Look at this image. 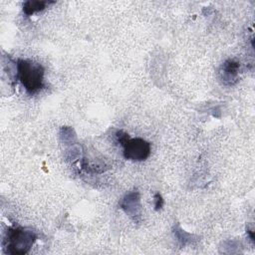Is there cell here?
Segmentation results:
<instances>
[{
    "mask_svg": "<svg viewBox=\"0 0 255 255\" xmlns=\"http://www.w3.org/2000/svg\"><path fill=\"white\" fill-rule=\"evenodd\" d=\"M239 66V63L232 59H228L223 63L219 72L223 84L231 86L238 81Z\"/></svg>",
    "mask_w": 255,
    "mask_h": 255,
    "instance_id": "cell-5",
    "label": "cell"
},
{
    "mask_svg": "<svg viewBox=\"0 0 255 255\" xmlns=\"http://www.w3.org/2000/svg\"><path fill=\"white\" fill-rule=\"evenodd\" d=\"M247 232L249 233V235H250V237H251V240H253V241H254V236H253V232H252L251 230H247Z\"/></svg>",
    "mask_w": 255,
    "mask_h": 255,
    "instance_id": "cell-8",
    "label": "cell"
},
{
    "mask_svg": "<svg viewBox=\"0 0 255 255\" xmlns=\"http://www.w3.org/2000/svg\"><path fill=\"white\" fill-rule=\"evenodd\" d=\"M120 205L121 208L134 221H136V218L140 216L139 194L137 191H131L128 194H127L123 198Z\"/></svg>",
    "mask_w": 255,
    "mask_h": 255,
    "instance_id": "cell-4",
    "label": "cell"
},
{
    "mask_svg": "<svg viewBox=\"0 0 255 255\" xmlns=\"http://www.w3.org/2000/svg\"><path fill=\"white\" fill-rule=\"evenodd\" d=\"M118 141L124 147V156L126 159L132 161L145 160L150 154V143L142 138H130L128 134L123 130L116 133Z\"/></svg>",
    "mask_w": 255,
    "mask_h": 255,
    "instance_id": "cell-3",
    "label": "cell"
},
{
    "mask_svg": "<svg viewBox=\"0 0 255 255\" xmlns=\"http://www.w3.org/2000/svg\"><path fill=\"white\" fill-rule=\"evenodd\" d=\"M162 204H163V199H162L161 195L158 192H156L154 194V208H155V210H159L162 207Z\"/></svg>",
    "mask_w": 255,
    "mask_h": 255,
    "instance_id": "cell-7",
    "label": "cell"
},
{
    "mask_svg": "<svg viewBox=\"0 0 255 255\" xmlns=\"http://www.w3.org/2000/svg\"><path fill=\"white\" fill-rule=\"evenodd\" d=\"M44 68L30 60H17V78L29 95H34L44 87Z\"/></svg>",
    "mask_w": 255,
    "mask_h": 255,
    "instance_id": "cell-2",
    "label": "cell"
},
{
    "mask_svg": "<svg viewBox=\"0 0 255 255\" xmlns=\"http://www.w3.org/2000/svg\"><path fill=\"white\" fill-rule=\"evenodd\" d=\"M36 239V233L29 228L10 227L3 240V250L8 254L23 255L29 252Z\"/></svg>",
    "mask_w": 255,
    "mask_h": 255,
    "instance_id": "cell-1",
    "label": "cell"
},
{
    "mask_svg": "<svg viewBox=\"0 0 255 255\" xmlns=\"http://www.w3.org/2000/svg\"><path fill=\"white\" fill-rule=\"evenodd\" d=\"M53 3V1H26L23 3V11L26 15L30 16L36 12L44 10L49 4Z\"/></svg>",
    "mask_w": 255,
    "mask_h": 255,
    "instance_id": "cell-6",
    "label": "cell"
}]
</instances>
